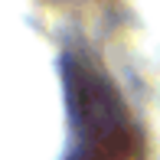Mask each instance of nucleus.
<instances>
[{"label": "nucleus", "instance_id": "f257e3e1", "mask_svg": "<svg viewBox=\"0 0 160 160\" xmlns=\"http://www.w3.org/2000/svg\"><path fill=\"white\" fill-rule=\"evenodd\" d=\"M69 98L75 118L72 160H124L131 150V121L118 92L92 65H69Z\"/></svg>", "mask_w": 160, "mask_h": 160}]
</instances>
